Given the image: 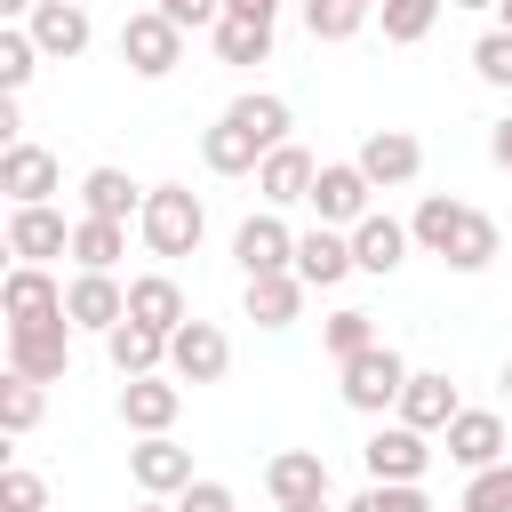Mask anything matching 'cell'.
<instances>
[{
  "instance_id": "f546056e",
  "label": "cell",
  "mask_w": 512,
  "mask_h": 512,
  "mask_svg": "<svg viewBox=\"0 0 512 512\" xmlns=\"http://www.w3.org/2000/svg\"><path fill=\"white\" fill-rule=\"evenodd\" d=\"M120 256H128V224L72 216V264H80V272H120Z\"/></svg>"
},
{
  "instance_id": "c3c4849f",
  "label": "cell",
  "mask_w": 512,
  "mask_h": 512,
  "mask_svg": "<svg viewBox=\"0 0 512 512\" xmlns=\"http://www.w3.org/2000/svg\"><path fill=\"white\" fill-rule=\"evenodd\" d=\"M280 512H344V504H328V496H320V504H280Z\"/></svg>"
},
{
  "instance_id": "f5cc1de1",
  "label": "cell",
  "mask_w": 512,
  "mask_h": 512,
  "mask_svg": "<svg viewBox=\"0 0 512 512\" xmlns=\"http://www.w3.org/2000/svg\"><path fill=\"white\" fill-rule=\"evenodd\" d=\"M360 8H368V16H376V0H360Z\"/></svg>"
},
{
  "instance_id": "9a60e30c",
  "label": "cell",
  "mask_w": 512,
  "mask_h": 512,
  "mask_svg": "<svg viewBox=\"0 0 512 512\" xmlns=\"http://www.w3.org/2000/svg\"><path fill=\"white\" fill-rule=\"evenodd\" d=\"M176 416H184V384H176V376H128V384H120V424H128L136 440L176 432Z\"/></svg>"
},
{
  "instance_id": "ac0fdd59",
  "label": "cell",
  "mask_w": 512,
  "mask_h": 512,
  "mask_svg": "<svg viewBox=\"0 0 512 512\" xmlns=\"http://www.w3.org/2000/svg\"><path fill=\"white\" fill-rule=\"evenodd\" d=\"M408 248H416L408 216H384V208H376V216H360V224H352V264H360V272H376V280H392V272L408 264Z\"/></svg>"
},
{
  "instance_id": "4dcf8cb0",
  "label": "cell",
  "mask_w": 512,
  "mask_h": 512,
  "mask_svg": "<svg viewBox=\"0 0 512 512\" xmlns=\"http://www.w3.org/2000/svg\"><path fill=\"white\" fill-rule=\"evenodd\" d=\"M208 40H216L224 64H272V24H264V16H224Z\"/></svg>"
},
{
  "instance_id": "30bf717a",
  "label": "cell",
  "mask_w": 512,
  "mask_h": 512,
  "mask_svg": "<svg viewBox=\"0 0 512 512\" xmlns=\"http://www.w3.org/2000/svg\"><path fill=\"white\" fill-rule=\"evenodd\" d=\"M0 320H8V328L64 320V280H56L48 264H8V280H0Z\"/></svg>"
},
{
  "instance_id": "44dd1931",
  "label": "cell",
  "mask_w": 512,
  "mask_h": 512,
  "mask_svg": "<svg viewBox=\"0 0 512 512\" xmlns=\"http://www.w3.org/2000/svg\"><path fill=\"white\" fill-rule=\"evenodd\" d=\"M360 264H352V232H336V224H312V232H296V280L304 288H336V280H352Z\"/></svg>"
},
{
  "instance_id": "836d02e7",
  "label": "cell",
  "mask_w": 512,
  "mask_h": 512,
  "mask_svg": "<svg viewBox=\"0 0 512 512\" xmlns=\"http://www.w3.org/2000/svg\"><path fill=\"white\" fill-rule=\"evenodd\" d=\"M440 8H448V0H376V24H384L392 48H416V40L440 24Z\"/></svg>"
},
{
  "instance_id": "52a82bcc",
  "label": "cell",
  "mask_w": 512,
  "mask_h": 512,
  "mask_svg": "<svg viewBox=\"0 0 512 512\" xmlns=\"http://www.w3.org/2000/svg\"><path fill=\"white\" fill-rule=\"evenodd\" d=\"M64 320H72L80 336H112V328L128 320V280H120V272H72V280H64Z\"/></svg>"
},
{
  "instance_id": "3957f363",
  "label": "cell",
  "mask_w": 512,
  "mask_h": 512,
  "mask_svg": "<svg viewBox=\"0 0 512 512\" xmlns=\"http://www.w3.org/2000/svg\"><path fill=\"white\" fill-rule=\"evenodd\" d=\"M120 64L136 80H168L184 64V24H168L160 8H128L120 16Z\"/></svg>"
},
{
  "instance_id": "7a4b0ae2",
  "label": "cell",
  "mask_w": 512,
  "mask_h": 512,
  "mask_svg": "<svg viewBox=\"0 0 512 512\" xmlns=\"http://www.w3.org/2000/svg\"><path fill=\"white\" fill-rule=\"evenodd\" d=\"M336 376H344L336 392H344V408H352V416H384V408H400V392H408V376H416V368H408L392 344H368V352H360V360H344Z\"/></svg>"
},
{
  "instance_id": "7402d4cb",
  "label": "cell",
  "mask_w": 512,
  "mask_h": 512,
  "mask_svg": "<svg viewBox=\"0 0 512 512\" xmlns=\"http://www.w3.org/2000/svg\"><path fill=\"white\" fill-rule=\"evenodd\" d=\"M264 496L272 504H320L328 496V456L320 448H280L264 464Z\"/></svg>"
},
{
  "instance_id": "484cf974",
  "label": "cell",
  "mask_w": 512,
  "mask_h": 512,
  "mask_svg": "<svg viewBox=\"0 0 512 512\" xmlns=\"http://www.w3.org/2000/svg\"><path fill=\"white\" fill-rule=\"evenodd\" d=\"M304 296H312V288H304L296 272H264V280H240V312H248L256 328H288V320L304 312Z\"/></svg>"
},
{
  "instance_id": "1f68e13d",
  "label": "cell",
  "mask_w": 512,
  "mask_h": 512,
  "mask_svg": "<svg viewBox=\"0 0 512 512\" xmlns=\"http://www.w3.org/2000/svg\"><path fill=\"white\" fill-rule=\"evenodd\" d=\"M320 344H328V360L344 368V360H360L368 344H376V312H360V304H336L328 320H320Z\"/></svg>"
},
{
  "instance_id": "4316f807",
  "label": "cell",
  "mask_w": 512,
  "mask_h": 512,
  "mask_svg": "<svg viewBox=\"0 0 512 512\" xmlns=\"http://www.w3.org/2000/svg\"><path fill=\"white\" fill-rule=\"evenodd\" d=\"M104 360L120 368V384H128V376H168V336L144 328V320H120V328L104 336Z\"/></svg>"
},
{
  "instance_id": "f907efd6",
  "label": "cell",
  "mask_w": 512,
  "mask_h": 512,
  "mask_svg": "<svg viewBox=\"0 0 512 512\" xmlns=\"http://www.w3.org/2000/svg\"><path fill=\"white\" fill-rule=\"evenodd\" d=\"M448 8H496V0H448Z\"/></svg>"
},
{
  "instance_id": "2e32d148",
  "label": "cell",
  "mask_w": 512,
  "mask_h": 512,
  "mask_svg": "<svg viewBox=\"0 0 512 512\" xmlns=\"http://www.w3.org/2000/svg\"><path fill=\"white\" fill-rule=\"evenodd\" d=\"M24 32L40 40V56H48V64H72V56H88V40H96V24H88V8H80V0H40Z\"/></svg>"
},
{
  "instance_id": "74e56055",
  "label": "cell",
  "mask_w": 512,
  "mask_h": 512,
  "mask_svg": "<svg viewBox=\"0 0 512 512\" xmlns=\"http://www.w3.org/2000/svg\"><path fill=\"white\" fill-rule=\"evenodd\" d=\"M456 512H512V456H504V464H488V472H464Z\"/></svg>"
},
{
  "instance_id": "ee69618b",
  "label": "cell",
  "mask_w": 512,
  "mask_h": 512,
  "mask_svg": "<svg viewBox=\"0 0 512 512\" xmlns=\"http://www.w3.org/2000/svg\"><path fill=\"white\" fill-rule=\"evenodd\" d=\"M488 160H496V168H504V176H512V112H504V120H496V128H488Z\"/></svg>"
},
{
  "instance_id": "83f0119b",
  "label": "cell",
  "mask_w": 512,
  "mask_h": 512,
  "mask_svg": "<svg viewBox=\"0 0 512 512\" xmlns=\"http://www.w3.org/2000/svg\"><path fill=\"white\" fill-rule=\"evenodd\" d=\"M224 120H240L264 152H280V144H296L288 128H296V112H288V96H272V88H248V96H232L224 104Z\"/></svg>"
},
{
  "instance_id": "f35d334b",
  "label": "cell",
  "mask_w": 512,
  "mask_h": 512,
  "mask_svg": "<svg viewBox=\"0 0 512 512\" xmlns=\"http://www.w3.org/2000/svg\"><path fill=\"white\" fill-rule=\"evenodd\" d=\"M344 512H432V496H424V480H368Z\"/></svg>"
},
{
  "instance_id": "6da1fadb",
  "label": "cell",
  "mask_w": 512,
  "mask_h": 512,
  "mask_svg": "<svg viewBox=\"0 0 512 512\" xmlns=\"http://www.w3.org/2000/svg\"><path fill=\"white\" fill-rule=\"evenodd\" d=\"M136 240H144L152 256H200V240H208L200 192H192V184H152V192H144V216H136Z\"/></svg>"
},
{
  "instance_id": "7bdbcfd3",
  "label": "cell",
  "mask_w": 512,
  "mask_h": 512,
  "mask_svg": "<svg viewBox=\"0 0 512 512\" xmlns=\"http://www.w3.org/2000/svg\"><path fill=\"white\" fill-rule=\"evenodd\" d=\"M8 144H24V104H16V96H0V152H8Z\"/></svg>"
},
{
  "instance_id": "cb8c5ba5",
  "label": "cell",
  "mask_w": 512,
  "mask_h": 512,
  "mask_svg": "<svg viewBox=\"0 0 512 512\" xmlns=\"http://www.w3.org/2000/svg\"><path fill=\"white\" fill-rule=\"evenodd\" d=\"M128 320H144V328H160V336H176V328L192 320V304H184V288H176V272H136V280H128Z\"/></svg>"
},
{
  "instance_id": "4fadbf2b",
  "label": "cell",
  "mask_w": 512,
  "mask_h": 512,
  "mask_svg": "<svg viewBox=\"0 0 512 512\" xmlns=\"http://www.w3.org/2000/svg\"><path fill=\"white\" fill-rule=\"evenodd\" d=\"M128 480H136V496H184L200 472H192V448H176V432H152V440H136L128 448Z\"/></svg>"
},
{
  "instance_id": "d4e9b609",
  "label": "cell",
  "mask_w": 512,
  "mask_h": 512,
  "mask_svg": "<svg viewBox=\"0 0 512 512\" xmlns=\"http://www.w3.org/2000/svg\"><path fill=\"white\" fill-rule=\"evenodd\" d=\"M472 224V200H456V192H424L416 200V216H408V232H416V248L424 256H440L448 264V248H456V232Z\"/></svg>"
},
{
  "instance_id": "d6986e66",
  "label": "cell",
  "mask_w": 512,
  "mask_h": 512,
  "mask_svg": "<svg viewBox=\"0 0 512 512\" xmlns=\"http://www.w3.org/2000/svg\"><path fill=\"white\" fill-rule=\"evenodd\" d=\"M400 424H416V432H448L456 416H464V400H456V384H448V368H416L408 376V392H400V408H392Z\"/></svg>"
},
{
  "instance_id": "ba28073f",
  "label": "cell",
  "mask_w": 512,
  "mask_h": 512,
  "mask_svg": "<svg viewBox=\"0 0 512 512\" xmlns=\"http://www.w3.org/2000/svg\"><path fill=\"white\" fill-rule=\"evenodd\" d=\"M72 320H40V328H8V368L32 384H64L72 376Z\"/></svg>"
},
{
  "instance_id": "277c9868",
  "label": "cell",
  "mask_w": 512,
  "mask_h": 512,
  "mask_svg": "<svg viewBox=\"0 0 512 512\" xmlns=\"http://www.w3.org/2000/svg\"><path fill=\"white\" fill-rule=\"evenodd\" d=\"M232 264H240V280L296 272V232H288V216H280V208H256V216H240V232H232Z\"/></svg>"
},
{
  "instance_id": "603a6c76",
  "label": "cell",
  "mask_w": 512,
  "mask_h": 512,
  "mask_svg": "<svg viewBox=\"0 0 512 512\" xmlns=\"http://www.w3.org/2000/svg\"><path fill=\"white\" fill-rule=\"evenodd\" d=\"M312 176H320V160L304 144H280V152H264L256 192H264V208H296V200H312Z\"/></svg>"
},
{
  "instance_id": "e575fe53",
  "label": "cell",
  "mask_w": 512,
  "mask_h": 512,
  "mask_svg": "<svg viewBox=\"0 0 512 512\" xmlns=\"http://www.w3.org/2000/svg\"><path fill=\"white\" fill-rule=\"evenodd\" d=\"M40 64H48V56H40V40H32L24 24H8V32H0V96H24Z\"/></svg>"
},
{
  "instance_id": "b9f144b4",
  "label": "cell",
  "mask_w": 512,
  "mask_h": 512,
  "mask_svg": "<svg viewBox=\"0 0 512 512\" xmlns=\"http://www.w3.org/2000/svg\"><path fill=\"white\" fill-rule=\"evenodd\" d=\"M176 512H240V496H232V480H208V472H200V480L176 496Z\"/></svg>"
},
{
  "instance_id": "f1b7e54d",
  "label": "cell",
  "mask_w": 512,
  "mask_h": 512,
  "mask_svg": "<svg viewBox=\"0 0 512 512\" xmlns=\"http://www.w3.org/2000/svg\"><path fill=\"white\" fill-rule=\"evenodd\" d=\"M200 168L208 176H256L264 168V144L240 120H216V128H200Z\"/></svg>"
},
{
  "instance_id": "7dc6e473",
  "label": "cell",
  "mask_w": 512,
  "mask_h": 512,
  "mask_svg": "<svg viewBox=\"0 0 512 512\" xmlns=\"http://www.w3.org/2000/svg\"><path fill=\"white\" fill-rule=\"evenodd\" d=\"M128 512H176V504H168V496H136Z\"/></svg>"
},
{
  "instance_id": "681fc988",
  "label": "cell",
  "mask_w": 512,
  "mask_h": 512,
  "mask_svg": "<svg viewBox=\"0 0 512 512\" xmlns=\"http://www.w3.org/2000/svg\"><path fill=\"white\" fill-rule=\"evenodd\" d=\"M496 32H512V0H496Z\"/></svg>"
},
{
  "instance_id": "5bb4252c",
  "label": "cell",
  "mask_w": 512,
  "mask_h": 512,
  "mask_svg": "<svg viewBox=\"0 0 512 512\" xmlns=\"http://www.w3.org/2000/svg\"><path fill=\"white\" fill-rule=\"evenodd\" d=\"M352 160H360V176H368L376 192H392V184H416V176H424V144H416L408 128H368Z\"/></svg>"
},
{
  "instance_id": "816d5d0a",
  "label": "cell",
  "mask_w": 512,
  "mask_h": 512,
  "mask_svg": "<svg viewBox=\"0 0 512 512\" xmlns=\"http://www.w3.org/2000/svg\"><path fill=\"white\" fill-rule=\"evenodd\" d=\"M504 400H512V360H504Z\"/></svg>"
},
{
  "instance_id": "ffe728a7",
  "label": "cell",
  "mask_w": 512,
  "mask_h": 512,
  "mask_svg": "<svg viewBox=\"0 0 512 512\" xmlns=\"http://www.w3.org/2000/svg\"><path fill=\"white\" fill-rule=\"evenodd\" d=\"M144 192H152V184H136L128 168H112V160H104V168H88V176H80V216L136 224V216H144Z\"/></svg>"
},
{
  "instance_id": "8fae6325",
  "label": "cell",
  "mask_w": 512,
  "mask_h": 512,
  "mask_svg": "<svg viewBox=\"0 0 512 512\" xmlns=\"http://www.w3.org/2000/svg\"><path fill=\"white\" fill-rule=\"evenodd\" d=\"M224 368H232V336L216 320H184L168 336V376L176 384H224Z\"/></svg>"
},
{
  "instance_id": "e0dca14e",
  "label": "cell",
  "mask_w": 512,
  "mask_h": 512,
  "mask_svg": "<svg viewBox=\"0 0 512 512\" xmlns=\"http://www.w3.org/2000/svg\"><path fill=\"white\" fill-rule=\"evenodd\" d=\"M8 256L16 264H48V256H72V224L64 208H8Z\"/></svg>"
},
{
  "instance_id": "d590c367",
  "label": "cell",
  "mask_w": 512,
  "mask_h": 512,
  "mask_svg": "<svg viewBox=\"0 0 512 512\" xmlns=\"http://www.w3.org/2000/svg\"><path fill=\"white\" fill-rule=\"evenodd\" d=\"M504 256V232H496V216H480L472 208V224L456 232V248H448V272H488Z\"/></svg>"
},
{
  "instance_id": "8d00e7d4",
  "label": "cell",
  "mask_w": 512,
  "mask_h": 512,
  "mask_svg": "<svg viewBox=\"0 0 512 512\" xmlns=\"http://www.w3.org/2000/svg\"><path fill=\"white\" fill-rule=\"evenodd\" d=\"M360 24H368V8H360V0H304V32H312V40H328V48H336V40H352Z\"/></svg>"
},
{
  "instance_id": "f6af8a7d",
  "label": "cell",
  "mask_w": 512,
  "mask_h": 512,
  "mask_svg": "<svg viewBox=\"0 0 512 512\" xmlns=\"http://www.w3.org/2000/svg\"><path fill=\"white\" fill-rule=\"evenodd\" d=\"M280 8L288 0H224V16H264V24H280Z\"/></svg>"
},
{
  "instance_id": "9c48e42d",
  "label": "cell",
  "mask_w": 512,
  "mask_h": 512,
  "mask_svg": "<svg viewBox=\"0 0 512 512\" xmlns=\"http://www.w3.org/2000/svg\"><path fill=\"white\" fill-rule=\"evenodd\" d=\"M0 192H8V208H48L56 192H64V168H56V152L48 144H8L0 152Z\"/></svg>"
},
{
  "instance_id": "60d3db41",
  "label": "cell",
  "mask_w": 512,
  "mask_h": 512,
  "mask_svg": "<svg viewBox=\"0 0 512 512\" xmlns=\"http://www.w3.org/2000/svg\"><path fill=\"white\" fill-rule=\"evenodd\" d=\"M0 512H48V480L32 464H8L0 472Z\"/></svg>"
},
{
  "instance_id": "db71d44e",
  "label": "cell",
  "mask_w": 512,
  "mask_h": 512,
  "mask_svg": "<svg viewBox=\"0 0 512 512\" xmlns=\"http://www.w3.org/2000/svg\"><path fill=\"white\" fill-rule=\"evenodd\" d=\"M152 8H176V0H152Z\"/></svg>"
},
{
  "instance_id": "8992f818",
  "label": "cell",
  "mask_w": 512,
  "mask_h": 512,
  "mask_svg": "<svg viewBox=\"0 0 512 512\" xmlns=\"http://www.w3.org/2000/svg\"><path fill=\"white\" fill-rule=\"evenodd\" d=\"M312 216L336 224V232H352L360 216H376V184L360 176V160H320V176H312Z\"/></svg>"
},
{
  "instance_id": "ab89813d",
  "label": "cell",
  "mask_w": 512,
  "mask_h": 512,
  "mask_svg": "<svg viewBox=\"0 0 512 512\" xmlns=\"http://www.w3.org/2000/svg\"><path fill=\"white\" fill-rule=\"evenodd\" d=\"M472 72H480L488 88H504V96H512V32H496V24H488V32L472 40Z\"/></svg>"
},
{
  "instance_id": "d6a6232c",
  "label": "cell",
  "mask_w": 512,
  "mask_h": 512,
  "mask_svg": "<svg viewBox=\"0 0 512 512\" xmlns=\"http://www.w3.org/2000/svg\"><path fill=\"white\" fill-rule=\"evenodd\" d=\"M40 408H48V384H32V376H16V368H8V376H0V432H8V440H24V432L40 424Z\"/></svg>"
},
{
  "instance_id": "bcb514c9",
  "label": "cell",
  "mask_w": 512,
  "mask_h": 512,
  "mask_svg": "<svg viewBox=\"0 0 512 512\" xmlns=\"http://www.w3.org/2000/svg\"><path fill=\"white\" fill-rule=\"evenodd\" d=\"M32 8H40V0H0V16H8V24H32Z\"/></svg>"
},
{
  "instance_id": "7c38bea8",
  "label": "cell",
  "mask_w": 512,
  "mask_h": 512,
  "mask_svg": "<svg viewBox=\"0 0 512 512\" xmlns=\"http://www.w3.org/2000/svg\"><path fill=\"white\" fill-rule=\"evenodd\" d=\"M440 448H448V464H456V472H488V464H504V456H512V424H504L496 408H464V416L440 432Z\"/></svg>"
},
{
  "instance_id": "5b68a950",
  "label": "cell",
  "mask_w": 512,
  "mask_h": 512,
  "mask_svg": "<svg viewBox=\"0 0 512 512\" xmlns=\"http://www.w3.org/2000/svg\"><path fill=\"white\" fill-rule=\"evenodd\" d=\"M432 456H440V448H432V432H416V424H400V416H392V424H376V432L360 440L368 480H424V472H432Z\"/></svg>"
}]
</instances>
